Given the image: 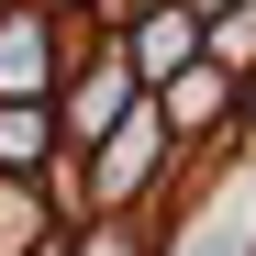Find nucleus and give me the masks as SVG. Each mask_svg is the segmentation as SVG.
I'll return each instance as SVG.
<instances>
[{"label": "nucleus", "instance_id": "nucleus-4", "mask_svg": "<svg viewBox=\"0 0 256 256\" xmlns=\"http://www.w3.org/2000/svg\"><path fill=\"white\" fill-rule=\"evenodd\" d=\"M112 112H122V67H100L90 90H78V134H112Z\"/></svg>", "mask_w": 256, "mask_h": 256}, {"label": "nucleus", "instance_id": "nucleus-1", "mask_svg": "<svg viewBox=\"0 0 256 256\" xmlns=\"http://www.w3.org/2000/svg\"><path fill=\"white\" fill-rule=\"evenodd\" d=\"M22 167H45V112L0 100V178H22Z\"/></svg>", "mask_w": 256, "mask_h": 256}, {"label": "nucleus", "instance_id": "nucleus-2", "mask_svg": "<svg viewBox=\"0 0 256 256\" xmlns=\"http://www.w3.org/2000/svg\"><path fill=\"white\" fill-rule=\"evenodd\" d=\"M190 45H200V12H156V22H145V45H134V67H145V78H167Z\"/></svg>", "mask_w": 256, "mask_h": 256}, {"label": "nucleus", "instance_id": "nucleus-5", "mask_svg": "<svg viewBox=\"0 0 256 256\" xmlns=\"http://www.w3.org/2000/svg\"><path fill=\"white\" fill-rule=\"evenodd\" d=\"M90 256H134V234H122V223H112V234H100V245H90Z\"/></svg>", "mask_w": 256, "mask_h": 256}, {"label": "nucleus", "instance_id": "nucleus-3", "mask_svg": "<svg viewBox=\"0 0 256 256\" xmlns=\"http://www.w3.org/2000/svg\"><path fill=\"white\" fill-rule=\"evenodd\" d=\"M45 78V22H0V90H34Z\"/></svg>", "mask_w": 256, "mask_h": 256}]
</instances>
